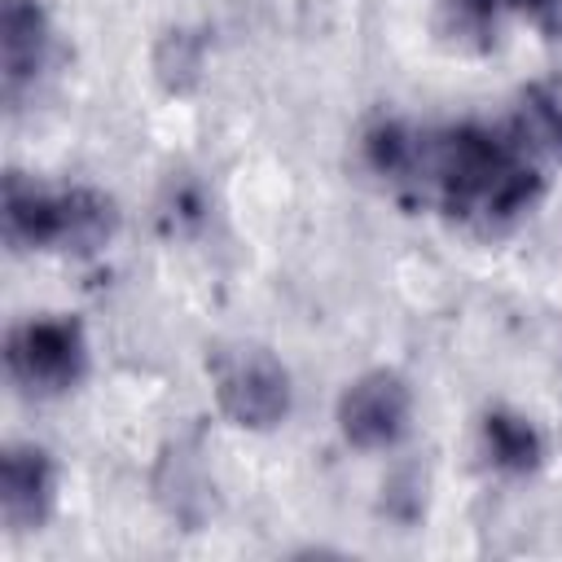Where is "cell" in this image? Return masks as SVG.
Here are the masks:
<instances>
[{
    "mask_svg": "<svg viewBox=\"0 0 562 562\" xmlns=\"http://www.w3.org/2000/svg\"><path fill=\"white\" fill-rule=\"evenodd\" d=\"M540 193L544 176L518 136H501L483 123L430 132L417 198H430L452 224L505 233L540 202Z\"/></svg>",
    "mask_w": 562,
    "mask_h": 562,
    "instance_id": "1",
    "label": "cell"
},
{
    "mask_svg": "<svg viewBox=\"0 0 562 562\" xmlns=\"http://www.w3.org/2000/svg\"><path fill=\"white\" fill-rule=\"evenodd\" d=\"M4 241L13 250H66L97 255L119 233V206L88 184L53 189L35 176H4Z\"/></svg>",
    "mask_w": 562,
    "mask_h": 562,
    "instance_id": "2",
    "label": "cell"
},
{
    "mask_svg": "<svg viewBox=\"0 0 562 562\" xmlns=\"http://www.w3.org/2000/svg\"><path fill=\"white\" fill-rule=\"evenodd\" d=\"M4 364L26 395H66L88 373V334L75 316H31L9 329Z\"/></svg>",
    "mask_w": 562,
    "mask_h": 562,
    "instance_id": "3",
    "label": "cell"
},
{
    "mask_svg": "<svg viewBox=\"0 0 562 562\" xmlns=\"http://www.w3.org/2000/svg\"><path fill=\"white\" fill-rule=\"evenodd\" d=\"M215 404L241 430H272L290 417L294 386L272 351L233 347L215 360Z\"/></svg>",
    "mask_w": 562,
    "mask_h": 562,
    "instance_id": "4",
    "label": "cell"
},
{
    "mask_svg": "<svg viewBox=\"0 0 562 562\" xmlns=\"http://www.w3.org/2000/svg\"><path fill=\"white\" fill-rule=\"evenodd\" d=\"M413 426V391L391 369L360 373L338 400V430L360 452L395 448Z\"/></svg>",
    "mask_w": 562,
    "mask_h": 562,
    "instance_id": "5",
    "label": "cell"
},
{
    "mask_svg": "<svg viewBox=\"0 0 562 562\" xmlns=\"http://www.w3.org/2000/svg\"><path fill=\"white\" fill-rule=\"evenodd\" d=\"M53 61V18L44 0H4L0 9V88L18 105Z\"/></svg>",
    "mask_w": 562,
    "mask_h": 562,
    "instance_id": "6",
    "label": "cell"
},
{
    "mask_svg": "<svg viewBox=\"0 0 562 562\" xmlns=\"http://www.w3.org/2000/svg\"><path fill=\"white\" fill-rule=\"evenodd\" d=\"M57 501V465L40 443H9L0 457V514L13 536L40 531Z\"/></svg>",
    "mask_w": 562,
    "mask_h": 562,
    "instance_id": "7",
    "label": "cell"
},
{
    "mask_svg": "<svg viewBox=\"0 0 562 562\" xmlns=\"http://www.w3.org/2000/svg\"><path fill=\"white\" fill-rule=\"evenodd\" d=\"M426 140L430 132H417L404 119H378L360 149H364V167L391 184L395 193H422V171H426Z\"/></svg>",
    "mask_w": 562,
    "mask_h": 562,
    "instance_id": "8",
    "label": "cell"
},
{
    "mask_svg": "<svg viewBox=\"0 0 562 562\" xmlns=\"http://www.w3.org/2000/svg\"><path fill=\"white\" fill-rule=\"evenodd\" d=\"M479 448H483L487 465L505 479H527L544 465V439H540L536 422L514 408H492L479 422Z\"/></svg>",
    "mask_w": 562,
    "mask_h": 562,
    "instance_id": "9",
    "label": "cell"
},
{
    "mask_svg": "<svg viewBox=\"0 0 562 562\" xmlns=\"http://www.w3.org/2000/svg\"><path fill=\"white\" fill-rule=\"evenodd\" d=\"M509 0H439L435 31L457 53H492Z\"/></svg>",
    "mask_w": 562,
    "mask_h": 562,
    "instance_id": "10",
    "label": "cell"
},
{
    "mask_svg": "<svg viewBox=\"0 0 562 562\" xmlns=\"http://www.w3.org/2000/svg\"><path fill=\"white\" fill-rule=\"evenodd\" d=\"M206 474L198 465V452H184L176 443V452H167L158 461V501L167 505L171 518H180L184 527H198L206 518V505H211V492H206Z\"/></svg>",
    "mask_w": 562,
    "mask_h": 562,
    "instance_id": "11",
    "label": "cell"
},
{
    "mask_svg": "<svg viewBox=\"0 0 562 562\" xmlns=\"http://www.w3.org/2000/svg\"><path fill=\"white\" fill-rule=\"evenodd\" d=\"M518 140L531 154H549L562 162V88L531 83L518 97Z\"/></svg>",
    "mask_w": 562,
    "mask_h": 562,
    "instance_id": "12",
    "label": "cell"
},
{
    "mask_svg": "<svg viewBox=\"0 0 562 562\" xmlns=\"http://www.w3.org/2000/svg\"><path fill=\"white\" fill-rule=\"evenodd\" d=\"M202 66V44L189 40L184 31H167L162 48H158V75L167 79V88H184Z\"/></svg>",
    "mask_w": 562,
    "mask_h": 562,
    "instance_id": "13",
    "label": "cell"
},
{
    "mask_svg": "<svg viewBox=\"0 0 562 562\" xmlns=\"http://www.w3.org/2000/svg\"><path fill=\"white\" fill-rule=\"evenodd\" d=\"M514 13H522L544 40H562V0H509Z\"/></svg>",
    "mask_w": 562,
    "mask_h": 562,
    "instance_id": "14",
    "label": "cell"
}]
</instances>
